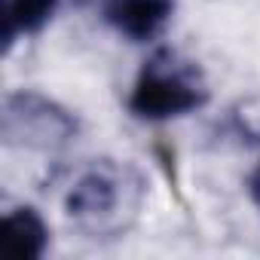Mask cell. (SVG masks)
Here are the masks:
<instances>
[{
    "label": "cell",
    "mask_w": 260,
    "mask_h": 260,
    "mask_svg": "<svg viewBox=\"0 0 260 260\" xmlns=\"http://www.w3.org/2000/svg\"><path fill=\"white\" fill-rule=\"evenodd\" d=\"M144 190V178L128 162L95 159L68 190L64 211L83 236L98 242L119 239L138 220Z\"/></svg>",
    "instance_id": "6da1fadb"
},
{
    "label": "cell",
    "mask_w": 260,
    "mask_h": 260,
    "mask_svg": "<svg viewBox=\"0 0 260 260\" xmlns=\"http://www.w3.org/2000/svg\"><path fill=\"white\" fill-rule=\"evenodd\" d=\"M205 101L208 86L196 61L181 58L175 49H159L144 61L128 95V110L141 119H172L199 110Z\"/></svg>",
    "instance_id": "7a4b0ae2"
},
{
    "label": "cell",
    "mask_w": 260,
    "mask_h": 260,
    "mask_svg": "<svg viewBox=\"0 0 260 260\" xmlns=\"http://www.w3.org/2000/svg\"><path fill=\"white\" fill-rule=\"evenodd\" d=\"M77 132H80L77 116L40 92L25 89V92H13L4 101L0 135L10 147L52 153L68 147L77 138Z\"/></svg>",
    "instance_id": "3957f363"
},
{
    "label": "cell",
    "mask_w": 260,
    "mask_h": 260,
    "mask_svg": "<svg viewBox=\"0 0 260 260\" xmlns=\"http://www.w3.org/2000/svg\"><path fill=\"white\" fill-rule=\"evenodd\" d=\"M175 0H107L104 19L128 40L147 43L172 19Z\"/></svg>",
    "instance_id": "277c9868"
},
{
    "label": "cell",
    "mask_w": 260,
    "mask_h": 260,
    "mask_svg": "<svg viewBox=\"0 0 260 260\" xmlns=\"http://www.w3.org/2000/svg\"><path fill=\"white\" fill-rule=\"evenodd\" d=\"M46 245H49V226L37 214V208L22 205L4 217L0 251H4L7 260H37L43 257Z\"/></svg>",
    "instance_id": "5b68a950"
},
{
    "label": "cell",
    "mask_w": 260,
    "mask_h": 260,
    "mask_svg": "<svg viewBox=\"0 0 260 260\" xmlns=\"http://www.w3.org/2000/svg\"><path fill=\"white\" fill-rule=\"evenodd\" d=\"M55 13V0H4V46L19 34H37Z\"/></svg>",
    "instance_id": "8992f818"
},
{
    "label": "cell",
    "mask_w": 260,
    "mask_h": 260,
    "mask_svg": "<svg viewBox=\"0 0 260 260\" xmlns=\"http://www.w3.org/2000/svg\"><path fill=\"white\" fill-rule=\"evenodd\" d=\"M248 193H251V199H254V205H257V211H260V166H257L254 175L248 178Z\"/></svg>",
    "instance_id": "52a82bcc"
}]
</instances>
